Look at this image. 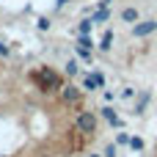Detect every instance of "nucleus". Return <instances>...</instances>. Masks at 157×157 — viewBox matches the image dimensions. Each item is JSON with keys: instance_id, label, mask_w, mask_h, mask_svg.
<instances>
[{"instance_id": "obj_1", "label": "nucleus", "mask_w": 157, "mask_h": 157, "mask_svg": "<svg viewBox=\"0 0 157 157\" xmlns=\"http://www.w3.org/2000/svg\"><path fill=\"white\" fill-rule=\"evenodd\" d=\"M97 135V113L58 66L0 44V157L80 155Z\"/></svg>"}]
</instances>
